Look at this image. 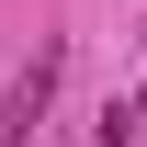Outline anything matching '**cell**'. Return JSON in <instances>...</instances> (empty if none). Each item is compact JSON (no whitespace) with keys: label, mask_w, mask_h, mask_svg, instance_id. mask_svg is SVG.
I'll return each mask as SVG.
<instances>
[{"label":"cell","mask_w":147,"mask_h":147,"mask_svg":"<svg viewBox=\"0 0 147 147\" xmlns=\"http://www.w3.org/2000/svg\"><path fill=\"white\" fill-rule=\"evenodd\" d=\"M45 102H57V45H34V57H23V79L0 91V147L34 136V125H45Z\"/></svg>","instance_id":"1"}]
</instances>
